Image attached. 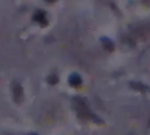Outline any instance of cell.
Returning a JSON list of instances; mask_svg holds the SVG:
<instances>
[{"label": "cell", "mask_w": 150, "mask_h": 135, "mask_svg": "<svg viewBox=\"0 0 150 135\" xmlns=\"http://www.w3.org/2000/svg\"><path fill=\"white\" fill-rule=\"evenodd\" d=\"M34 20L38 21L41 26H46V25L48 23L47 18H46V14H45L43 11H38V12H35V14H34Z\"/></svg>", "instance_id": "cell-1"}, {"label": "cell", "mask_w": 150, "mask_h": 135, "mask_svg": "<svg viewBox=\"0 0 150 135\" xmlns=\"http://www.w3.org/2000/svg\"><path fill=\"white\" fill-rule=\"evenodd\" d=\"M69 83L73 86V87H79L81 83H82V79L79 74L76 73H73L70 76H69Z\"/></svg>", "instance_id": "cell-2"}, {"label": "cell", "mask_w": 150, "mask_h": 135, "mask_svg": "<svg viewBox=\"0 0 150 135\" xmlns=\"http://www.w3.org/2000/svg\"><path fill=\"white\" fill-rule=\"evenodd\" d=\"M13 92H14V99L16 102H20L21 99H22V88L20 85H15L14 88H13Z\"/></svg>", "instance_id": "cell-3"}, {"label": "cell", "mask_w": 150, "mask_h": 135, "mask_svg": "<svg viewBox=\"0 0 150 135\" xmlns=\"http://www.w3.org/2000/svg\"><path fill=\"white\" fill-rule=\"evenodd\" d=\"M102 43L104 45V47H105L108 50H112V49H114V43H112L109 39H103V40H102Z\"/></svg>", "instance_id": "cell-4"}, {"label": "cell", "mask_w": 150, "mask_h": 135, "mask_svg": "<svg viewBox=\"0 0 150 135\" xmlns=\"http://www.w3.org/2000/svg\"><path fill=\"white\" fill-rule=\"evenodd\" d=\"M47 80H48V82H49V83L55 85V83L57 82V76H56V75H50V76H49Z\"/></svg>", "instance_id": "cell-5"}, {"label": "cell", "mask_w": 150, "mask_h": 135, "mask_svg": "<svg viewBox=\"0 0 150 135\" xmlns=\"http://www.w3.org/2000/svg\"><path fill=\"white\" fill-rule=\"evenodd\" d=\"M131 86H132V87H137L136 89H139V90H146V88H142V87H144L143 85H138V83H132Z\"/></svg>", "instance_id": "cell-6"}, {"label": "cell", "mask_w": 150, "mask_h": 135, "mask_svg": "<svg viewBox=\"0 0 150 135\" xmlns=\"http://www.w3.org/2000/svg\"><path fill=\"white\" fill-rule=\"evenodd\" d=\"M46 1H47V2H49V4H53V2H55L56 0H46Z\"/></svg>", "instance_id": "cell-7"}]
</instances>
